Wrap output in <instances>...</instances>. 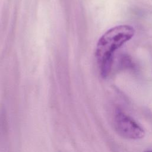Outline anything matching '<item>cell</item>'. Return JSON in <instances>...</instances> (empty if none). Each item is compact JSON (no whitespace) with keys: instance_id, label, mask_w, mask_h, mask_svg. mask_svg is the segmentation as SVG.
Listing matches in <instances>:
<instances>
[{"instance_id":"cell-3","label":"cell","mask_w":152,"mask_h":152,"mask_svg":"<svg viewBox=\"0 0 152 152\" xmlns=\"http://www.w3.org/2000/svg\"><path fill=\"white\" fill-rule=\"evenodd\" d=\"M144 152H152V149L151 150H147V151H145Z\"/></svg>"},{"instance_id":"cell-1","label":"cell","mask_w":152,"mask_h":152,"mask_svg":"<svg viewBox=\"0 0 152 152\" xmlns=\"http://www.w3.org/2000/svg\"><path fill=\"white\" fill-rule=\"evenodd\" d=\"M134 32L131 26L120 25L111 28L100 38L95 55L103 77H107L110 72L114 52L129 40Z\"/></svg>"},{"instance_id":"cell-2","label":"cell","mask_w":152,"mask_h":152,"mask_svg":"<svg viewBox=\"0 0 152 152\" xmlns=\"http://www.w3.org/2000/svg\"><path fill=\"white\" fill-rule=\"evenodd\" d=\"M114 126L119 135L125 138L140 139L145 134L143 128L134 119L122 112L118 111L116 113Z\"/></svg>"}]
</instances>
